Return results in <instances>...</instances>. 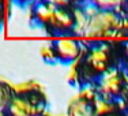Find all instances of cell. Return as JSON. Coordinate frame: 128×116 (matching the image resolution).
Masks as SVG:
<instances>
[{"label": "cell", "instance_id": "cell-17", "mask_svg": "<svg viewBox=\"0 0 128 116\" xmlns=\"http://www.w3.org/2000/svg\"><path fill=\"white\" fill-rule=\"evenodd\" d=\"M123 49H124V55H126V64H124V67H128V41H126L123 44Z\"/></svg>", "mask_w": 128, "mask_h": 116}, {"label": "cell", "instance_id": "cell-15", "mask_svg": "<svg viewBox=\"0 0 128 116\" xmlns=\"http://www.w3.org/2000/svg\"><path fill=\"white\" fill-rule=\"evenodd\" d=\"M3 4H4V0H0V27L7 21L6 19V15H4V7H3Z\"/></svg>", "mask_w": 128, "mask_h": 116}, {"label": "cell", "instance_id": "cell-9", "mask_svg": "<svg viewBox=\"0 0 128 116\" xmlns=\"http://www.w3.org/2000/svg\"><path fill=\"white\" fill-rule=\"evenodd\" d=\"M14 96L12 82L0 75V116H7V109Z\"/></svg>", "mask_w": 128, "mask_h": 116}, {"label": "cell", "instance_id": "cell-10", "mask_svg": "<svg viewBox=\"0 0 128 116\" xmlns=\"http://www.w3.org/2000/svg\"><path fill=\"white\" fill-rule=\"evenodd\" d=\"M71 13H72V17H74V30H72V34L75 37H84L87 23H89V18L84 14L83 7H74V8H71Z\"/></svg>", "mask_w": 128, "mask_h": 116}, {"label": "cell", "instance_id": "cell-13", "mask_svg": "<svg viewBox=\"0 0 128 116\" xmlns=\"http://www.w3.org/2000/svg\"><path fill=\"white\" fill-rule=\"evenodd\" d=\"M40 56L42 57V60H45L46 63H56L57 57H56V52H54L53 44H45L40 48Z\"/></svg>", "mask_w": 128, "mask_h": 116}, {"label": "cell", "instance_id": "cell-5", "mask_svg": "<svg viewBox=\"0 0 128 116\" xmlns=\"http://www.w3.org/2000/svg\"><path fill=\"white\" fill-rule=\"evenodd\" d=\"M52 44L56 52L57 62L64 64H71L82 60L87 52V45H84V42H80L70 36H60Z\"/></svg>", "mask_w": 128, "mask_h": 116}, {"label": "cell", "instance_id": "cell-23", "mask_svg": "<svg viewBox=\"0 0 128 116\" xmlns=\"http://www.w3.org/2000/svg\"><path fill=\"white\" fill-rule=\"evenodd\" d=\"M120 2H123V3H124V2H126V0H120Z\"/></svg>", "mask_w": 128, "mask_h": 116}, {"label": "cell", "instance_id": "cell-21", "mask_svg": "<svg viewBox=\"0 0 128 116\" xmlns=\"http://www.w3.org/2000/svg\"><path fill=\"white\" fill-rule=\"evenodd\" d=\"M126 17L128 18V7H126Z\"/></svg>", "mask_w": 128, "mask_h": 116}, {"label": "cell", "instance_id": "cell-18", "mask_svg": "<svg viewBox=\"0 0 128 116\" xmlns=\"http://www.w3.org/2000/svg\"><path fill=\"white\" fill-rule=\"evenodd\" d=\"M16 3H19V4H25V6H29L30 3H34V0H15Z\"/></svg>", "mask_w": 128, "mask_h": 116}, {"label": "cell", "instance_id": "cell-11", "mask_svg": "<svg viewBox=\"0 0 128 116\" xmlns=\"http://www.w3.org/2000/svg\"><path fill=\"white\" fill-rule=\"evenodd\" d=\"M78 96L80 97V98L89 101V102H93L94 98L98 96V91H97L96 83H94V82H91V83H84V85H82V86L79 87Z\"/></svg>", "mask_w": 128, "mask_h": 116}, {"label": "cell", "instance_id": "cell-8", "mask_svg": "<svg viewBox=\"0 0 128 116\" xmlns=\"http://www.w3.org/2000/svg\"><path fill=\"white\" fill-rule=\"evenodd\" d=\"M57 10V7L49 4L46 2H41L34 4V15H33V21L38 23L40 26L42 27H46L49 25L50 19L53 18L54 11Z\"/></svg>", "mask_w": 128, "mask_h": 116}, {"label": "cell", "instance_id": "cell-4", "mask_svg": "<svg viewBox=\"0 0 128 116\" xmlns=\"http://www.w3.org/2000/svg\"><path fill=\"white\" fill-rule=\"evenodd\" d=\"M124 68L121 67H112L106 72H104L101 77L96 79L97 91L101 96H105L108 98L117 100V98H126V82H124Z\"/></svg>", "mask_w": 128, "mask_h": 116}, {"label": "cell", "instance_id": "cell-19", "mask_svg": "<svg viewBox=\"0 0 128 116\" xmlns=\"http://www.w3.org/2000/svg\"><path fill=\"white\" fill-rule=\"evenodd\" d=\"M108 116H126V113H123V112H117V113H113V115H108Z\"/></svg>", "mask_w": 128, "mask_h": 116}, {"label": "cell", "instance_id": "cell-22", "mask_svg": "<svg viewBox=\"0 0 128 116\" xmlns=\"http://www.w3.org/2000/svg\"><path fill=\"white\" fill-rule=\"evenodd\" d=\"M41 116H50V115H49V113H48V111H46V112H45V113H44V115H41Z\"/></svg>", "mask_w": 128, "mask_h": 116}, {"label": "cell", "instance_id": "cell-3", "mask_svg": "<svg viewBox=\"0 0 128 116\" xmlns=\"http://www.w3.org/2000/svg\"><path fill=\"white\" fill-rule=\"evenodd\" d=\"M121 19L123 17L117 15L114 11L98 10L89 18L87 29L83 38H123L126 37L121 32Z\"/></svg>", "mask_w": 128, "mask_h": 116}, {"label": "cell", "instance_id": "cell-6", "mask_svg": "<svg viewBox=\"0 0 128 116\" xmlns=\"http://www.w3.org/2000/svg\"><path fill=\"white\" fill-rule=\"evenodd\" d=\"M53 34L67 36L68 33L72 34L74 30V17L71 10L68 8H57L53 14V18L50 19L49 25L45 27Z\"/></svg>", "mask_w": 128, "mask_h": 116}, {"label": "cell", "instance_id": "cell-25", "mask_svg": "<svg viewBox=\"0 0 128 116\" xmlns=\"http://www.w3.org/2000/svg\"><path fill=\"white\" fill-rule=\"evenodd\" d=\"M66 116H67V115H66Z\"/></svg>", "mask_w": 128, "mask_h": 116}, {"label": "cell", "instance_id": "cell-20", "mask_svg": "<svg viewBox=\"0 0 128 116\" xmlns=\"http://www.w3.org/2000/svg\"><path fill=\"white\" fill-rule=\"evenodd\" d=\"M123 68H124V71H126L127 75H128V67H123Z\"/></svg>", "mask_w": 128, "mask_h": 116}, {"label": "cell", "instance_id": "cell-14", "mask_svg": "<svg viewBox=\"0 0 128 116\" xmlns=\"http://www.w3.org/2000/svg\"><path fill=\"white\" fill-rule=\"evenodd\" d=\"M44 2L49 3L57 8H67L70 6V0H44Z\"/></svg>", "mask_w": 128, "mask_h": 116}, {"label": "cell", "instance_id": "cell-24", "mask_svg": "<svg viewBox=\"0 0 128 116\" xmlns=\"http://www.w3.org/2000/svg\"><path fill=\"white\" fill-rule=\"evenodd\" d=\"M127 105H128V98H127Z\"/></svg>", "mask_w": 128, "mask_h": 116}, {"label": "cell", "instance_id": "cell-7", "mask_svg": "<svg viewBox=\"0 0 128 116\" xmlns=\"http://www.w3.org/2000/svg\"><path fill=\"white\" fill-rule=\"evenodd\" d=\"M67 116H96L91 102L75 96L67 106Z\"/></svg>", "mask_w": 128, "mask_h": 116}, {"label": "cell", "instance_id": "cell-12", "mask_svg": "<svg viewBox=\"0 0 128 116\" xmlns=\"http://www.w3.org/2000/svg\"><path fill=\"white\" fill-rule=\"evenodd\" d=\"M89 3L101 11H114L116 8L123 6V2L120 0H89Z\"/></svg>", "mask_w": 128, "mask_h": 116}, {"label": "cell", "instance_id": "cell-16", "mask_svg": "<svg viewBox=\"0 0 128 116\" xmlns=\"http://www.w3.org/2000/svg\"><path fill=\"white\" fill-rule=\"evenodd\" d=\"M121 32L124 33V36H128V18L123 17L121 19Z\"/></svg>", "mask_w": 128, "mask_h": 116}, {"label": "cell", "instance_id": "cell-1", "mask_svg": "<svg viewBox=\"0 0 128 116\" xmlns=\"http://www.w3.org/2000/svg\"><path fill=\"white\" fill-rule=\"evenodd\" d=\"M12 90L7 116H41L46 112L48 98L40 82L29 79L12 83Z\"/></svg>", "mask_w": 128, "mask_h": 116}, {"label": "cell", "instance_id": "cell-2", "mask_svg": "<svg viewBox=\"0 0 128 116\" xmlns=\"http://www.w3.org/2000/svg\"><path fill=\"white\" fill-rule=\"evenodd\" d=\"M116 67L112 64V45L105 41H100L87 47V52L79 62L82 85L96 82L109 68Z\"/></svg>", "mask_w": 128, "mask_h": 116}]
</instances>
